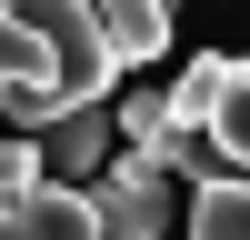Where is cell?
Here are the masks:
<instances>
[{
	"label": "cell",
	"instance_id": "8",
	"mask_svg": "<svg viewBox=\"0 0 250 240\" xmlns=\"http://www.w3.org/2000/svg\"><path fill=\"white\" fill-rule=\"evenodd\" d=\"M40 180H50V170H40V140H30V130H20V140H0V200H30Z\"/></svg>",
	"mask_w": 250,
	"mask_h": 240
},
{
	"label": "cell",
	"instance_id": "2",
	"mask_svg": "<svg viewBox=\"0 0 250 240\" xmlns=\"http://www.w3.org/2000/svg\"><path fill=\"white\" fill-rule=\"evenodd\" d=\"M0 240H100V200L80 180H40L30 200H0Z\"/></svg>",
	"mask_w": 250,
	"mask_h": 240
},
{
	"label": "cell",
	"instance_id": "1",
	"mask_svg": "<svg viewBox=\"0 0 250 240\" xmlns=\"http://www.w3.org/2000/svg\"><path fill=\"white\" fill-rule=\"evenodd\" d=\"M170 190H180V170L120 150L110 170L90 180V200H100V240H160V230H170Z\"/></svg>",
	"mask_w": 250,
	"mask_h": 240
},
{
	"label": "cell",
	"instance_id": "7",
	"mask_svg": "<svg viewBox=\"0 0 250 240\" xmlns=\"http://www.w3.org/2000/svg\"><path fill=\"white\" fill-rule=\"evenodd\" d=\"M210 140H220V160H230V170H250V60L230 70V90H220V120H210Z\"/></svg>",
	"mask_w": 250,
	"mask_h": 240
},
{
	"label": "cell",
	"instance_id": "5",
	"mask_svg": "<svg viewBox=\"0 0 250 240\" xmlns=\"http://www.w3.org/2000/svg\"><path fill=\"white\" fill-rule=\"evenodd\" d=\"M190 240H250V170L190 190Z\"/></svg>",
	"mask_w": 250,
	"mask_h": 240
},
{
	"label": "cell",
	"instance_id": "6",
	"mask_svg": "<svg viewBox=\"0 0 250 240\" xmlns=\"http://www.w3.org/2000/svg\"><path fill=\"white\" fill-rule=\"evenodd\" d=\"M230 70H240V60H190V70H180L170 80V120H180V130H210V120H220V90H230Z\"/></svg>",
	"mask_w": 250,
	"mask_h": 240
},
{
	"label": "cell",
	"instance_id": "3",
	"mask_svg": "<svg viewBox=\"0 0 250 240\" xmlns=\"http://www.w3.org/2000/svg\"><path fill=\"white\" fill-rule=\"evenodd\" d=\"M100 30H110L120 70H150L170 50V0H100Z\"/></svg>",
	"mask_w": 250,
	"mask_h": 240
},
{
	"label": "cell",
	"instance_id": "4",
	"mask_svg": "<svg viewBox=\"0 0 250 240\" xmlns=\"http://www.w3.org/2000/svg\"><path fill=\"white\" fill-rule=\"evenodd\" d=\"M110 140H120V110L100 100V110H70L50 130V150H60V180H100L110 170Z\"/></svg>",
	"mask_w": 250,
	"mask_h": 240
}]
</instances>
